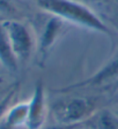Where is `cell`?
<instances>
[{"mask_svg": "<svg viewBox=\"0 0 118 129\" xmlns=\"http://www.w3.org/2000/svg\"><path fill=\"white\" fill-rule=\"evenodd\" d=\"M0 61L11 69H14L16 67V62H17L13 51H12L11 44H9V40H8L7 34H6L3 23H0Z\"/></svg>", "mask_w": 118, "mask_h": 129, "instance_id": "obj_3", "label": "cell"}, {"mask_svg": "<svg viewBox=\"0 0 118 129\" xmlns=\"http://www.w3.org/2000/svg\"><path fill=\"white\" fill-rule=\"evenodd\" d=\"M40 5L45 8L46 11L52 12L62 17H66L71 21L100 31L108 32V29L104 24L86 7L81 5L71 3L68 0H40Z\"/></svg>", "mask_w": 118, "mask_h": 129, "instance_id": "obj_1", "label": "cell"}, {"mask_svg": "<svg viewBox=\"0 0 118 129\" xmlns=\"http://www.w3.org/2000/svg\"><path fill=\"white\" fill-rule=\"evenodd\" d=\"M12 94H13V92H11V93L8 94L7 97H5L3 100H0V118H1V115H3V113H4V111H5L6 106H7L8 102H9V99H11Z\"/></svg>", "mask_w": 118, "mask_h": 129, "instance_id": "obj_6", "label": "cell"}, {"mask_svg": "<svg viewBox=\"0 0 118 129\" xmlns=\"http://www.w3.org/2000/svg\"><path fill=\"white\" fill-rule=\"evenodd\" d=\"M115 75H118V60H116L113 63H111L110 67L105 68V69L96 77V80L103 81V80H107V78H109V77H112V76H115Z\"/></svg>", "mask_w": 118, "mask_h": 129, "instance_id": "obj_5", "label": "cell"}, {"mask_svg": "<svg viewBox=\"0 0 118 129\" xmlns=\"http://www.w3.org/2000/svg\"><path fill=\"white\" fill-rule=\"evenodd\" d=\"M3 24L16 60L17 61L26 60L31 48V39L28 34V30L17 22L7 21L4 22Z\"/></svg>", "mask_w": 118, "mask_h": 129, "instance_id": "obj_2", "label": "cell"}, {"mask_svg": "<svg viewBox=\"0 0 118 129\" xmlns=\"http://www.w3.org/2000/svg\"><path fill=\"white\" fill-rule=\"evenodd\" d=\"M87 112V105L83 100H74L65 107V115L68 119H79Z\"/></svg>", "mask_w": 118, "mask_h": 129, "instance_id": "obj_4", "label": "cell"}]
</instances>
